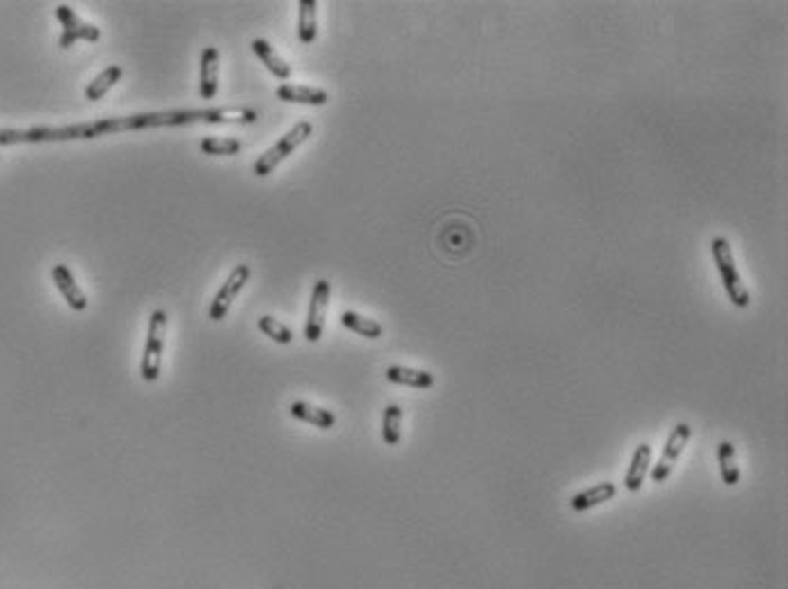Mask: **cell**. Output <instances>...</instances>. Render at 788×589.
<instances>
[{
  "label": "cell",
  "mask_w": 788,
  "mask_h": 589,
  "mask_svg": "<svg viewBox=\"0 0 788 589\" xmlns=\"http://www.w3.org/2000/svg\"><path fill=\"white\" fill-rule=\"evenodd\" d=\"M711 254H713V263L718 268L720 279H722L724 292L727 298L731 299V304L739 308L749 307V290L748 286L740 279L739 268H736L734 252H731V245L727 238H713L711 240Z\"/></svg>",
  "instance_id": "7a4b0ae2"
},
{
  "label": "cell",
  "mask_w": 788,
  "mask_h": 589,
  "mask_svg": "<svg viewBox=\"0 0 788 589\" xmlns=\"http://www.w3.org/2000/svg\"><path fill=\"white\" fill-rule=\"evenodd\" d=\"M249 277H252V270H249L247 263H240L233 268V272L228 274L227 281L222 283V288L218 290V295L213 298V304L209 308V317L213 322H222L227 317L228 308H231L233 299L238 298V292L247 286Z\"/></svg>",
  "instance_id": "52a82bcc"
},
{
  "label": "cell",
  "mask_w": 788,
  "mask_h": 589,
  "mask_svg": "<svg viewBox=\"0 0 788 589\" xmlns=\"http://www.w3.org/2000/svg\"><path fill=\"white\" fill-rule=\"evenodd\" d=\"M291 416L298 418V421L309 423V425L313 427H320V430H332L334 425H336V416H334L329 409H323V406H316V405H309V402L298 400L291 405Z\"/></svg>",
  "instance_id": "9a60e30c"
},
{
  "label": "cell",
  "mask_w": 788,
  "mask_h": 589,
  "mask_svg": "<svg viewBox=\"0 0 788 589\" xmlns=\"http://www.w3.org/2000/svg\"><path fill=\"white\" fill-rule=\"evenodd\" d=\"M0 158H3V156H0Z\"/></svg>",
  "instance_id": "cb8c5ba5"
},
{
  "label": "cell",
  "mask_w": 788,
  "mask_h": 589,
  "mask_svg": "<svg viewBox=\"0 0 788 589\" xmlns=\"http://www.w3.org/2000/svg\"><path fill=\"white\" fill-rule=\"evenodd\" d=\"M165 332H167V313L163 308H156L149 317V332L144 343L142 366L139 375L144 381H158L160 368H163V350H165Z\"/></svg>",
  "instance_id": "277c9868"
},
{
  "label": "cell",
  "mask_w": 788,
  "mask_h": 589,
  "mask_svg": "<svg viewBox=\"0 0 788 589\" xmlns=\"http://www.w3.org/2000/svg\"><path fill=\"white\" fill-rule=\"evenodd\" d=\"M387 379L398 387H412V388H425L434 387V375L427 370H418V368H407V366H389L387 368Z\"/></svg>",
  "instance_id": "5bb4252c"
},
{
  "label": "cell",
  "mask_w": 788,
  "mask_h": 589,
  "mask_svg": "<svg viewBox=\"0 0 788 589\" xmlns=\"http://www.w3.org/2000/svg\"><path fill=\"white\" fill-rule=\"evenodd\" d=\"M329 295H332V283L327 279H318L309 299L307 325H304V338L309 343H318L325 332V316L329 308Z\"/></svg>",
  "instance_id": "8992f818"
},
{
  "label": "cell",
  "mask_w": 788,
  "mask_h": 589,
  "mask_svg": "<svg viewBox=\"0 0 788 589\" xmlns=\"http://www.w3.org/2000/svg\"><path fill=\"white\" fill-rule=\"evenodd\" d=\"M55 19L60 21V25H62L60 49H69V46H74L78 40L92 41V44L101 40L99 28L80 19V16L76 14V12L71 10L69 5L55 7Z\"/></svg>",
  "instance_id": "ba28073f"
},
{
  "label": "cell",
  "mask_w": 788,
  "mask_h": 589,
  "mask_svg": "<svg viewBox=\"0 0 788 589\" xmlns=\"http://www.w3.org/2000/svg\"><path fill=\"white\" fill-rule=\"evenodd\" d=\"M252 50H254V55H256L258 60H261L263 65L268 67V71L274 76V78H279V80H288V78H291L293 69H291V65H288V62L282 58V55H279L277 50H274L273 46H270V41L254 40L252 41Z\"/></svg>",
  "instance_id": "2e32d148"
},
{
  "label": "cell",
  "mask_w": 788,
  "mask_h": 589,
  "mask_svg": "<svg viewBox=\"0 0 788 589\" xmlns=\"http://www.w3.org/2000/svg\"><path fill=\"white\" fill-rule=\"evenodd\" d=\"M382 439L387 446H398L402 439V406L389 405L382 416Z\"/></svg>",
  "instance_id": "44dd1931"
},
{
  "label": "cell",
  "mask_w": 788,
  "mask_h": 589,
  "mask_svg": "<svg viewBox=\"0 0 788 589\" xmlns=\"http://www.w3.org/2000/svg\"><path fill=\"white\" fill-rule=\"evenodd\" d=\"M199 149L206 156H238L243 151V142L236 138H201Z\"/></svg>",
  "instance_id": "7402d4cb"
},
{
  "label": "cell",
  "mask_w": 788,
  "mask_h": 589,
  "mask_svg": "<svg viewBox=\"0 0 788 589\" xmlns=\"http://www.w3.org/2000/svg\"><path fill=\"white\" fill-rule=\"evenodd\" d=\"M617 495V486L613 482H601V485L590 486L586 491H578V494L571 498V510L574 512H587L595 510V507L604 505L608 500H613Z\"/></svg>",
  "instance_id": "4fadbf2b"
},
{
  "label": "cell",
  "mask_w": 788,
  "mask_h": 589,
  "mask_svg": "<svg viewBox=\"0 0 788 589\" xmlns=\"http://www.w3.org/2000/svg\"><path fill=\"white\" fill-rule=\"evenodd\" d=\"M718 464L720 476L727 486H736L740 482V469L736 461V448L731 441H720L718 443Z\"/></svg>",
  "instance_id": "ffe728a7"
},
{
  "label": "cell",
  "mask_w": 788,
  "mask_h": 589,
  "mask_svg": "<svg viewBox=\"0 0 788 589\" xmlns=\"http://www.w3.org/2000/svg\"><path fill=\"white\" fill-rule=\"evenodd\" d=\"M258 112L254 108H199V110H169V112H142L129 117H108V120L87 121L71 126H35V129L14 130L0 129V147L12 144H41V142H74V139H96L103 135L129 133V130L165 129V126L190 124H254Z\"/></svg>",
  "instance_id": "6da1fadb"
},
{
  "label": "cell",
  "mask_w": 788,
  "mask_h": 589,
  "mask_svg": "<svg viewBox=\"0 0 788 589\" xmlns=\"http://www.w3.org/2000/svg\"><path fill=\"white\" fill-rule=\"evenodd\" d=\"M258 329H261L265 336L270 338V341L279 343V345H288V343H293V332L283 325V322H279L277 317L273 316H261L258 317Z\"/></svg>",
  "instance_id": "603a6c76"
},
{
  "label": "cell",
  "mask_w": 788,
  "mask_h": 589,
  "mask_svg": "<svg viewBox=\"0 0 788 589\" xmlns=\"http://www.w3.org/2000/svg\"><path fill=\"white\" fill-rule=\"evenodd\" d=\"M690 436H693V427H690L688 423H676V427H672V432H669L667 436V443H665L663 448V455L658 457V464H651L649 469L651 482L663 485V482L672 476L676 461L681 460L685 446H688Z\"/></svg>",
  "instance_id": "5b68a950"
},
{
  "label": "cell",
  "mask_w": 788,
  "mask_h": 589,
  "mask_svg": "<svg viewBox=\"0 0 788 589\" xmlns=\"http://www.w3.org/2000/svg\"><path fill=\"white\" fill-rule=\"evenodd\" d=\"M277 99L283 103H300V105H327L329 94L323 87H307V85H291L283 83L277 87Z\"/></svg>",
  "instance_id": "8fae6325"
},
{
  "label": "cell",
  "mask_w": 788,
  "mask_h": 589,
  "mask_svg": "<svg viewBox=\"0 0 788 589\" xmlns=\"http://www.w3.org/2000/svg\"><path fill=\"white\" fill-rule=\"evenodd\" d=\"M121 76H124V69H121L120 65H110L108 69L101 71L99 76H96L94 80H92L87 87H85V99L87 101H99L103 99L105 94H108L110 90H112L114 85L120 83Z\"/></svg>",
  "instance_id": "ac0fdd59"
},
{
  "label": "cell",
  "mask_w": 788,
  "mask_h": 589,
  "mask_svg": "<svg viewBox=\"0 0 788 589\" xmlns=\"http://www.w3.org/2000/svg\"><path fill=\"white\" fill-rule=\"evenodd\" d=\"M219 90V50L206 46L199 58V96L201 101H213Z\"/></svg>",
  "instance_id": "9c48e42d"
},
{
  "label": "cell",
  "mask_w": 788,
  "mask_h": 589,
  "mask_svg": "<svg viewBox=\"0 0 788 589\" xmlns=\"http://www.w3.org/2000/svg\"><path fill=\"white\" fill-rule=\"evenodd\" d=\"M298 40L302 44H313L318 37V3L316 0H300Z\"/></svg>",
  "instance_id": "d6986e66"
},
{
  "label": "cell",
  "mask_w": 788,
  "mask_h": 589,
  "mask_svg": "<svg viewBox=\"0 0 788 589\" xmlns=\"http://www.w3.org/2000/svg\"><path fill=\"white\" fill-rule=\"evenodd\" d=\"M311 133H313L311 121H300V124H295L293 129L288 130V133L283 135V138L279 139L277 144H274L273 149L265 151V154H263L261 158L254 163L252 172L256 174L258 179H265V176H270V174H273L274 169H277L279 165H282L283 160L288 158V156L293 154L298 147H302V144L307 142L309 138H311Z\"/></svg>",
  "instance_id": "3957f363"
},
{
  "label": "cell",
  "mask_w": 788,
  "mask_h": 589,
  "mask_svg": "<svg viewBox=\"0 0 788 589\" xmlns=\"http://www.w3.org/2000/svg\"><path fill=\"white\" fill-rule=\"evenodd\" d=\"M341 325L345 329H350V332L368 338V341H377V338L384 334V327L380 325V322L372 320V317L359 316V313H354V311H343L341 313Z\"/></svg>",
  "instance_id": "e0dca14e"
},
{
  "label": "cell",
  "mask_w": 788,
  "mask_h": 589,
  "mask_svg": "<svg viewBox=\"0 0 788 589\" xmlns=\"http://www.w3.org/2000/svg\"><path fill=\"white\" fill-rule=\"evenodd\" d=\"M50 274H53L55 288H58L62 298L67 299L71 311L83 313L90 302H87V295H85L83 288H80L78 281L74 279V272L69 270V265H65V263H55Z\"/></svg>",
  "instance_id": "30bf717a"
},
{
  "label": "cell",
  "mask_w": 788,
  "mask_h": 589,
  "mask_svg": "<svg viewBox=\"0 0 788 589\" xmlns=\"http://www.w3.org/2000/svg\"><path fill=\"white\" fill-rule=\"evenodd\" d=\"M651 460H654V448L649 443H640L633 452V460H631L629 470H626L624 486L629 491H640L645 485V477L649 476Z\"/></svg>",
  "instance_id": "7c38bea8"
}]
</instances>
